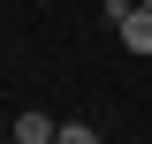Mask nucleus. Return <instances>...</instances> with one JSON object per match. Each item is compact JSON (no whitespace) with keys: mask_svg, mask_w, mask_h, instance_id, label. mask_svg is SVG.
I'll use <instances>...</instances> for the list:
<instances>
[{"mask_svg":"<svg viewBox=\"0 0 152 144\" xmlns=\"http://www.w3.org/2000/svg\"><path fill=\"white\" fill-rule=\"evenodd\" d=\"M99 8H107V23H122V15L137 8V0H99Z\"/></svg>","mask_w":152,"mask_h":144,"instance_id":"obj_4","label":"nucleus"},{"mask_svg":"<svg viewBox=\"0 0 152 144\" xmlns=\"http://www.w3.org/2000/svg\"><path fill=\"white\" fill-rule=\"evenodd\" d=\"M15 144H61V121L38 114V106H23V114H15Z\"/></svg>","mask_w":152,"mask_h":144,"instance_id":"obj_1","label":"nucleus"},{"mask_svg":"<svg viewBox=\"0 0 152 144\" xmlns=\"http://www.w3.org/2000/svg\"><path fill=\"white\" fill-rule=\"evenodd\" d=\"M137 8H152V0H137Z\"/></svg>","mask_w":152,"mask_h":144,"instance_id":"obj_5","label":"nucleus"},{"mask_svg":"<svg viewBox=\"0 0 152 144\" xmlns=\"http://www.w3.org/2000/svg\"><path fill=\"white\" fill-rule=\"evenodd\" d=\"M61 144H99V129L91 121H61Z\"/></svg>","mask_w":152,"mask_h":144,"instance_id":"obj_3","label":"nucleus"},{"mask_svg":"<svg viewBox=\"0 0 152 144\" xmlns=\"http://www.w3.org/2000/svg\"><path fill=\"white\" fill-rule=\"evenodd\" d=\"M114 38H122L129 53H152V8H129V15L114 23Z\"/></svg>","mask_w":152,"mask_h":144,"instance_id":"obj_2","label":"nucleus"}]
</instances>
